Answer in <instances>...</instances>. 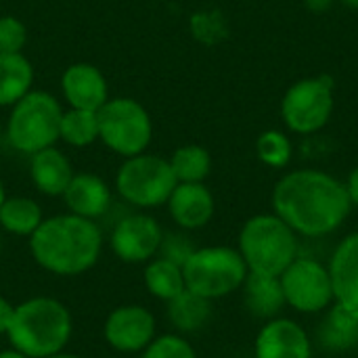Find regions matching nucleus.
Returning <instances> with one entry per match:
<instances>
[{
	"label": "nucleus",
	"mask_w": 358,
	"mask_h": 358,
	"mask_svg": "<svg viewBox=\"0 0 358 358\" xmlns=\"http://www.w3.org/2000/svg\"><path fill=\"white\" fill-rule=\"evenodd\" d=\"M277 214L296 235L325 237L350 216L346 185L329 172L302 168L281 176L271 195Z\"/></svg>",
	"instance_id": "1"
},
{
	"label": "nucleus",
	"mask_w": 358,
	"mask_h": 358,
	"mask_svg": "<svg viewBox=\"0 0 358 358\" xmlns=\"http://www.w3.org/2000/svg\"><path fill=\"white\" fill-rule=\"evenodd\" d=\"M34 260L48 273L73 277L90 271L103 252V233L94 220L59 214L42 220L29 237Z\"/></svg>",
	"instance_id": "2"
},
{
	"label": "nucleus",
	"mask_w": 358,
	"mask_h": 358,
	"mask_svg": "<svg viewBox=\"0 0 358 358\" xmlns=\"http://www.w3.org/2000/svg\"><path fill=\"white\" fill-rule=\"evenodd\" d=\"M71 315L55 298L36 296L15 306L6 338L27 358H44L63 352L71 338Z\"/></svg>",
	"instance_id": "3"
},
{
	"label": "nucleus",
	"mask_w": 358,
	"mask_h": 358,
	"mask_svg": "<svg viewBox=\"0 0 358 358\" xmlns=\"http://www.w3.org/2000/svg\"><path fill=\"white\" fill-rule=\"evenodd\" d=\"M237 250L248 271L279 277L298 258V235L277 214H258L241 227Z\"/></svg>",
	"instance_id": "4"
},
{
	"label": "nucleus",
	"mask_w": 358,
	"mask_h": 358,
	"mask_svg": "<svg viewBox=\"0 0 358 358\" xmlns=\"http://www.w3.org/2000/svg\"><path fill=\"white\" fill-rule=\"evenodd\" d=\"M63 109L59 101L44 90H29L10 107L6 138L13 149L34 155L59 141Z\"/></svg>",
	"instance_id": "5"
},
{
	"label": "nucleus",
	"mask_w": 358,
	"mask_h": 358,
	"mask_svg": "<svg viewBox=\"0 0 358 358\" xmlns=\"http://www.w3.org/2000/svg\"><path fill=\"white\" fill-rule=\"evenodd\" d=\"M248 273L239 250L227 245L197 248L182 264L185 287L206 300H218L237 292Z\"/></svg>",
	"instance_id": "6"
},
{
	"label": "nucleus",
	"mask_w": 358,
	"mask_h": 358,
	"mask_svg": "<svg viewBox=\"0 0 358 358\" xmlns=\"http://www.w3.org/2000/svg\"><path fill=\"white\" fill-rule=\"evenodd\" d=\"M336 107V84L327 73L296 80L281 99V120L294 134H315L323 130Z\"/></svg>",
	"instance_id": "7"
},
{
	"label": "nucleus",
	"mask_w": 358,
	"mask_h": 358,
	"mask_svg": "<svg viewBox=\"0 0 358 358\" xmlns=\"http://www.w3.org/2000/svg\"><path fill=\"white\" fill-rule=\"evenodd\" d=\"M99 141L115 155L134 157L149 149L153 122L149 111L130 96L109 99L99 111Z\"/></svg>",
	"instance_id": "8"
},
{
	"label": "nucleus",
	"mask_w": 358,
	"mask_h": 358,
	"mask_svg": "<svg viewBox=\"0 0 358 358\" xmlns=\"http://www.w3.org/2000/svg\"><path fill=\"white\" fill-rule=\"evenodd\" d=\"M176 185L178 180L170 168V162L147 151L134 157H126L115 174L117 195L141 210L168 203Z\"/></svg>",
	"instance_id": "9"
},
{
	"label": "nucleus",
	"mask_w": 358,
	"mask_h": 358,
	"mask_svg": "<svg viewBox=\"0 0 358 358\" xmlns=\"http://www.w3.org/2000/svg\"><path fill=\"white\" fill-rule=\"evenodd\" d=\"M285 304L298 313H321L334 304L329 268L315 258H296L281 275Z\"/></svg>",
	"instance_id": "10"
},
{
	"label": "nucleus",
	"mask_w": 358,
	"mask_h": 358,
	"mask_svg": "<svg viewBox=\"0 0 358 358\" xmlns=\"http://www.w3.org/2000/svg\"><path fill=\"white\" fill-rule=\"evenodd\" d=\"M164 231L159 222L143 212L120 218L111 231V252L126 264H143L157 256Z\"/></svg>",
	"instance_id": "11"
},
{
	"label": "nucleus",
	"mask_w": 358,
	"mask_h": 358,
	"mask_svg": "<svg viewBox=\"0 0 358 358\" xmlns=\"http://www.w3.org/2000/svg\"><path fill=\"white\" fill-rule=\"evenodd\" d=\"M105 342L124 355L143 352L155 340V317L138 304L117 306L103 325Z\"/></svg>",
	"instance_id": "12"
},
{
	"label": "nucleus",
	"mask_w": 358,
	"mask_h": 358,
	"mask_svg": "<svg viewBox=\"0 0 358 358\" xmlns=\"http://www.w3.org/2000/svg\"><path fill=\"white\" fill-rule=\"evenodd\" d=\"M256 358H313L310 338L292 319H271L256 338Z\"/></svg>",
	"instance_id": "13"
},
{
	"label": "nucleus",
	"mask_w": 358,
	"mask_h": 358,
	"mask_svg": "<svg viewBox=\"0 0 358 358\" xmlns=\"http://www.w3.org/2000/svg\"><path fill=\"white\" fill-rule=\"evenodd\" d=\"M61 92L69 107L99 111L109 101V86L99 67L73 63L61 76Z\"/></svg>",
	"instance_id": "14"
},
{
	"label": "nucleus",
	"mask_w": 358,
	"mask_h": 358,
	"mask_svg": "<svg viewBox=\"0 0 358 358\" xmlns=\"http://www.w3.org/2000/svg\"><path fill=\"white\" fill-rule=\"evenodd\" d=\"M216 210L212 191L203 182H178L168 199L172 220L185 231L203 229Z\"/></svg>",
	"instance_id": "15"
},
{
	"label": "nucleus",
	"mask_w": 358,
	"mask_h": 358,
	"mask_svg": "<svg viewBox=\"0 0 358 358\" xmlns=\"http://www.w3.org/2000/svg\"><path fill=\"white\" fill-rule=\"evenodd\" d=\"M334 302L358 317V231L336 248L329 262Z\"/></svg>",
	"instance_id": "16"
},
{
	"label": "nucleus",
	"mask_w": 358,
	"mask_h": 358,
	"mask_svg": "<svg viewBox=\"0 0 358 358\" xmlns=\"http://www.w3.org/2000/svg\"><path fill=\"white\" fill-rule=\"evenodd\" d=\"M69 214L96 220L107 214L111 208V189L109 185L90 172L73 174L71 182L67 185L65 193L61 195Z\"/></svg>",
	"instance_id": "17"
},
{
	"label": "nucleus",
	"mask_w": 358,
	"mask_h": 358,
	"mask_svg": "<svg viewBox=\"0 0 358 358\" xmlns=\"http://www.w3.org/2000/svg\"><path fill=\"white\" fill-rule=\"evenodd\" d=\"M29 157H31L29 176H31L34 187L48 197H61L73 178V168H71L69 157L63 151H59L55 145Z\"/></svg>",
	"instance_id": "18"
},
{
	"label": "nucleus",
	"mask_w": 358,
	"mask_h": 358,
	"mask_svg": "<svg viewBox=\"0 0 358 358\" xmlns=\"http://www.w3.org/2000/svg\"><path fill=\"white\" fill-rule=\"evenodd\" d=\"M241 287L250 313L258 319H277V315L285 306V296L279 277L250 271Z\"/></svg>",
	"instance_id": "19"
},
{
	"label": "nucleus",
	"mask_w": 358,
	"mask_h": 358,
	"mask_svg": "<svg viewBox=\"0 0 358 358\" xmlns=\"http://www.w3.org/2000/svg\"><path fill=\"white\" fill-rule=\"evenodd\" d=\"M34 84V65L23 52H0V107H13Z\"/></svg>",
	"instance_id": "20"
},
{
	"label": "nucleus",
	"mask_w": 358,
	"mask_h": 358,
	"mask_svg": "<svg viewBox=\"0 0 358 358\" xmlns=\"http://www.w3.org/2000/svg\"><path fill=\"white\" fill-rule=\"evenodd\" d=\"M319 342L336 352L350 350L358 344V317L340 304H331L319 325Z\"/></svg>",
	"instance_id": "21"
},
{
	"label": "nucleus",
	"mask_w": 358,
	"mask_h": 358,
	"mask_svg": "<svg viewBox=\"0 0 358 358\" xmlns=\"http://www.w3.org/2000/svg\"><path fill=\"white\" fill-rule=\"evenodd\" d=\"M42 220V208L31 197H6L0 206V229L10 235L31 237Z\"/></svg>",
	"instance_id": "22"
},
{
	"label": "nucleus",
	"mask_w": 358,
	"mask_h": 358,
	"mask_svg": "<svg viewBox=\"0 0 358 358\" xmlns=\"http://www.w3.org/2000/svg\"><path fill=\"white\" fill-rule=\"evenodd\" d=\"M143 281L145 287L151 296H155L157 300L170 302L174 300L178 294H182L185 287V275H182V266L164 260V258H153L147 262L145 273H143Z\"/></svg>",
	"instance_id": "23"
},
{
	"label": "nucleus",
	"mask_w": 358,
	"mask_h": 358,
	"mask_svg": "<svg viewBox=\"0 0 358 358\" xmlns=\"http://www.w3.org/2000/svg\"><path fill=\"white\" fill-rule=\"evenodd\" d=\"M212 315V300H206L189 289L178 294L174 300L168 302V319L170 323L182 331L191 334L201 329Z\"/></svg>",
	"instance_id": "24"
},
{
	"label": "nucleus",
	"mask_w": 358,
	"mask_h": 358,
	"mask_svg": "<svg viewBox=\"0 0 358 358\" xmlns=\"http://www.w3.org/2000/svg\"><path fill=\"white\" fill-rule=\"evenodd\" d=\"M168 162L178 182H203L212 172L210 151L193 143L178 147Z\"/></svg>",
	"instance_id": "25"
},
{
	"label": "nucleus",
	"mask_w": 358,
	"mask_h": 358,
	"mask_svg": "<svg viewBox=\"0 0 358 358\" xmlns=\"http://www.w3.org/2000/svg\"><path fill=\"white\" fill-rule=\"evenodd\" d=\"M59 141L67 143L69 147H88L99 141V115L96 111L73 109L69 107L61 115L59 126Z\"/></svg>",
	"instance_id": "26"
},
{
	"label": "nucleus",
	"mask_w": 358,
	"mask_h": 358,
	"mask_svg": "<svg viewBox=\"0 0 358 358\" xmlns=\"http://www.w3.org/2000/svg\"><path fill=\"white\" fill-rule=\"evenodd\" d=\"M256 155L268 168H285L294 157V143L281 130H264L256 141Z\"/></svg>",
	"instance_id": "27"
},
{
	"label": "nucleus",
	"mask_w": 358,
	"mask_h": 358,
	"mask_svg": "<svg viewBox=\"0 0 358 358\" xmlns=\"http://www.w3.org/2000/svg\"><path fill=\"white\" fill-rule=\"evenodd\" d=\"M141 358H197V355L185 338L176 334H166L155 338L143 350Z\"/></svg>",
	"instance_id": "28"
},
{
	"label": "nucleus",
	"mask_w": 358,
	"mask_h": 358,
	"mask_svg": "<svg viewBox=\"0 0 358 358\" xmlns=\"http://www.w3.org/2000/svg\"><path fill=\"white\" fill-rule=\"evenodd\" d=\"M197 248L193 245V241L187 235H182V233H164L157 256L164 258V260H170V262H174L178 266H182L191 258V254Z\"/></svg>",
	"instance_id": "29"
},
{
	"label": "nucleus",
	"mask_w": 358,
	"mask_h": 358,
	"mask_svg": "<svg viewBox=\"0 0 358 358\" xmlns=\"http://www.w3.org/2000/svg\"><path fill=\"white\" fill-rule=\"evenodd\" d=\"M27 42V27L13 15L0 17V52H21Z\"/></svg>",
	"instance_id": "30"
},
{
	"label": "nucleus",
	"mask_w": 358,
	"mask_h": 358,
	"mask_svg": "<svg viewBox=\"0 0 358 358\" xmlns=\"http://www.w3.org/2000/svg\"><path fill=\"white\" fill-rule=\"evenodd\" d=\"M13 313H15V306H13L8 300L0 298V336H2V334L6 336L8 325H10V321H13Z\"/></svg>",
	"instance_id": "31"
},
{
	"label": "nucleus",
	"mask_w": 358,
	"mask_h": 358,
	"mask_svg": "<svg viewBox=\"0 0 358 358\" xmlns=\"http://www.w3.org/2000/svg\"><path fill=\"white\" fill-rule=\"evenodd\" d=\"M346 191H348V197H350V203L352 208H358V166L348 174L346 178Z\"/></svg>",
	"instance_id": "32"
},
{
	"label": "nucleus",
	"mask_w": 358,
	"mask_h": 358,
	"mask_svg": "<svg viewBox=\"0 0 358 358\" xmlns=\"http://www.w3.org/2000/svg\"><path fill=\"white\" fill-rule=\"evenodd\" d=\"M304 4L313 13H325L327 8H331L334 0H304Z\"/></svg>",
	"instance_id": "33"
},
{
	"label": "nucleus",
	"mask_w": 358,
	"mask_h": 358,
	"mask_svg": "<svg viewBox=\"0 0 358 358\" xmlns=\"http://www.w3.org/2000/svg\"><path fill=\"white\" fill-rule=\"evenodd\" d=\"M0 358H27L25 355H21V352H17L15 348H10V350H2L0 352Z\"/></svg>",
	"instance_id": "34"
},
{
	"label": "nucleus",
	"mask_w": 358,
	"mask_h": 358,
	"mask_svg": "<svg viewBox=\"0 0 358 358\" xmlns=\"http://www.w3.org/2000/svg\"><path fill=\"white\" fill-rule=\"evenodd\" d=\"M44 358H80V357L69 355V352H57V355H50V357H44Z\"/></svg>",
	"instance_id": "35"
},
{
	"label": "nucleus",
	"mask_w": 358,
	"mask_h": 358,
	"mask_svg": "<svg viewBox=\"0 0 358 358\" xmlns=\"http://www.w3.org/2000/svg\"><path fill=\"white\" fill-rule=\"evenodd\" d=\"M6 199V193H4V182H2V178H0V206H2V201Z\"/></svg>",
	"instance_id": "36"
},
{
	"label": "nucleus",
	"mask_w": 358,
	"mask_h": 358,
	"mask_svg": "<svg viewBox=\"0 0 358 358\" xmlns=\"http://www.w3.org/2000/svg\"><path fill=\"white\" fill-rule=\"evenodd\" d=\"M342 2L350 8H358V0H342Z\"/></svg>",
	"instance_id": "37"
},
{
	"label": "nucleus",
	"mask_w": 358,
	"mask_h": 358,
	"mask_svg": "<svg viewBox=\"0 0 358 358\" xmlns=\"http://www.w3.org/2000/svg\"><path fill=\"white\" fill-rule=\"evenodd\" d=\"M0 136H2V124H0Z\"/></svg>",
	"instance_id": "38"
}]
</instances>
